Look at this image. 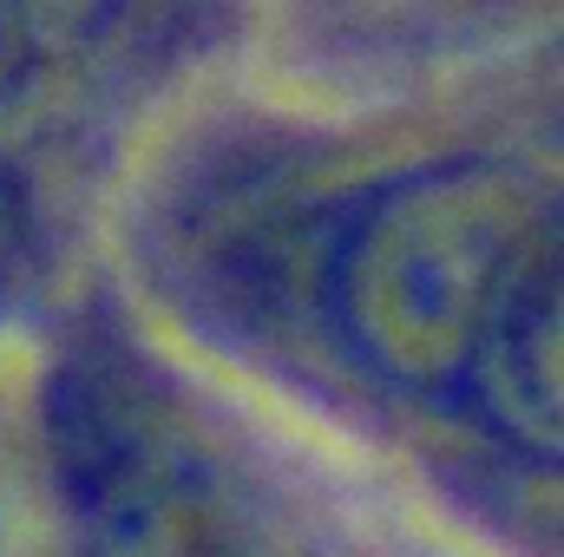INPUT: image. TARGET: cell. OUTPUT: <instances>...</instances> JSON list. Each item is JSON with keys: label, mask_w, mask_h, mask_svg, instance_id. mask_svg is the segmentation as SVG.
<instances>
[{"label": "cell", "mask_w": 564, "mask_h": 557, "mask_svg": "<svg viewBox=\"0 0 564 557\" xmlns=\"http://www.w3.org/2000/svg\"><path fill=\"white\" fill-rule=\"evenodd\" d=\"M564 237V190L512 157H433L335 210L328 341L388 394L466 401L512 302Z\"/></svg>", "instance_id": "6da1fadb"}, {"label": "cell", "mask_w": 564, "mask_h": 557, "mask_svg": "<svg viewBox=\"0 0 564 557\" xmlns=\"http://www.w3.org/2000/svg\"><path fill=\"white\" fill-rule=\"evenodd\" d=\"M46 439L66 518L93 557H204V452L132 348H66L46 387Z\"/></svg>", "instance_id": "7a4b0ae2"}, {"label": "cell", "mask_w": 564, "mask_h": 557, "mask_svg": "<svg viewBox=\"0 0 564 557\" xmlns=\"http://www.w3.org/2000/svg\"><path fill=\"white\" fill-rule=\"evenodd\" d=\"M466 407L486 419L499 452L564 459V237L512 302L466 387Z\"/></svg>", "instance_id": "3957f363"}, {"label": "cell", "mask_w": 564, "mask_h": 557, "mask_svg": "<svg viewBox=\"0 0 564 557\" xmlns=\"http://www.w3.org/2000/svg\"><path fill=\"white\" fill-rule=\"evenodd\" d=\"M466 485L525 557H564V459H525L492 446V466L466 472Z\"/></svg>", "instance_id": "277c9868"}, {"label": "cell", "mask_w": 564, "mask_h": 557, "mask_svg": "<svg viewBox=\"0 0 564 557\" xmlns=\"http://www.w3.org/2000/svg\"><path fill=\"white\" fill-rule=\"evenodd\" d=\"M177 7L184 0H40V20H46V33L66 26L79 40H139Z\"/></svg>", "instance_id": "5b68a950"}, {"label": "cell", "mask_w": 564, "mask_h": 557, "mask_svg": "<svg viewBox=\"0 0 564 557\" xmlns=\"http://www.w3.org/2000/svg\"><path fill=\"white\" fill-rule=\"evenodd\" d=\"M40 53H46L40 0H0V106L26 92V79H33Z\"/></svg>", "instance_id": "8992f818"}, {"label": "cell", "mask_w": 564, "mask_h": 557, "mask_svg": "<svg viewBox=\"0 0 564 557\" xmlns=\"http://www.w3.org/2000/svg\"><path fill=\"white\" fill-rule=\"evenodd\" d=\"M33 263V197H26V177L0 157V295L26 276Z\"/></svg>", "instance_id": "52a82bcc"}]
</instances>
